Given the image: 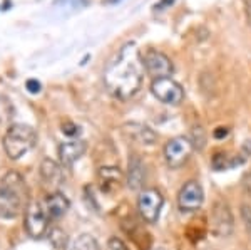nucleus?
I'll return each instance as SVG.
<instances>
[{
  "instance_id": "obj_1",
  "label": "nucleus",
  "mask_w": 251,
  "mask_h": 250,
  "mask_svg": "<svg viewBox=\"0 0 251 250\" xmlns=\"http://www.w3.org/2000/svg\"><path fill=\"white\" fill-rule=\"evenodd\" d=\"M143 57L134 42H127L107 62L104 69V84L107 91L119 101H127L139 91L143 84Z\"/></svg>"
},
{
  "instance_id": "obj_2",
  "label": "nucleus",
  "mask_w": 251,
  "mask_h": 250,
  "mask_svg": "<svg viewBox=\"0 0 251 250\" xmlns=\"http://www.w3.org/2000/svg\"><path fill=\"white\" fill-rule=\"evenodd\" d=\"M25 180L17 171H9L0 180V217L15 219L27 207Z\"/></svg>"
},
{
  "instance_id": "obj_3",
  "label": "nucleus",
  "mask_w": 251,
  "mask_h": 250,
  "mask_svg": "<svg viewBox=\"0 0 251 250\" xmlns=\"http://www.w3.org/2000/svg\"><path fill=\"white\" fill-rule=\"evenodd\" d=\"M37 133L29 124H12L3 136V150L10 160H19L34 150Z\"/></svg>"
},
{
  "instance_id": "obj_4",
  "label": "nucleus",
  "mask_w": 251,
  "mask_h": 250,
  "mask_svg": "<svg viewBox=\"0 0 251 250\" xmlns=\"http://www.w3.org/2000/svg\"><path fill=\"white\" fill-rule=\"evenodd\" d=\"M24 212H25V217H24L25 230L32 239H40L46 235L49 228V215L46 207L40 201H30Z\"/></svg>"
},
{
  "instance_id": "obj_5",
  "label": "nucleus",
  "mask_w": 251,
  "mask_h": 250,
  "mask_svg": "<svg viewBox=\"0 0 251 250\" xmlns=\"http://www.w3.org/2000/svg\"><path fill=\"white\" fill-rule=\"evenodd\" d=\"M151 92L157 101L169 106H177L184 99V89L179 83H176L173 78H157L152 79Z\"/></svg>"
},
{
  "instance_id": "obj_6",
  "label": "nucleus",
  "mask_w": 251,
  "mask_h": 250,
  "mask_svg": "<svg viewBox=\"0 0 251 250\" xmlns=\"http://www.w3.org/2000/svg\"><path fill=\"white\" fill-rule=\"evenodd\" d=\"M193 141L184 136H176L169 139L164 146V160L169 168H181L189 160L193 153Z\"/></svg>"
},
{
  "instance_id": "obj_7",
  "label": "nucleus",
  "mask_w": 251,
  "mask_h": 250,
  "mask_svg": "<svg viewBox=\"0 0 251 250\" xmlns=\"http://www.w3.org/2000/svg\"><path fill=\"white\" fill-rule=\"evenodd\" d=\"M163 205V195L154 188H148V190L141 192L139 200H137V210H139V215L143 217L146 223H156L159 220Z\"/></svg>"
},
{
  "instance_id": "obj_8",
  "label": "nucleus",
  "mask_w": 251,
  "mask_h": 250,
  "mask_svg": "<svg viewBox=\"0 0 251 250\" xmlns=\"http://www.w3.org/2000/svg\"><path fill=\"white\" fill-rule=\"evenodd\" d=\"M143 66L146 72L149 76H152L154 79L157 78H169L174 72L173 60L168 57L163 52L156 51V49H149L146 51L144 57H143Z\"/></svg>"
},
{
  "instance_id": "obj_9",
  "label": "nucleus",
  "mask_w": 251,
  "mask_h": 250,
  "mask_svg": "<svg viewBox=\"0 0 251 250\" xmlns=\"http://www.w3.org/2000/svg\"><path fill=\"white\" fill-rule=\"evenodd\" d=\"M204 201V192L198 181H188L179 190L177 195V207L183 213H191L201 208Z\"/></svg>"
},
{
  "instance_id": "obj_10",
  "label": "nucleus",
  "mask_w": 251,
  "mask_h": 250,
  "mask_svg": "<svg viewBox=\"0 0 251 250\" xmlns=\"http://www.w3.org/2000/svg\"><path fill=\"white\" fill-rule=\"evenodd\" d=\"M211 225H213V232L220 237H226L231 233L233 215L228 203H225V201H216L214 203L211 210Z\"/></svg>"
},
{
  "instance_id": "obj_11",
  "label": "nucleus",
  "mask_w": 251,
  "mask_h": 250,
  "mask_svg": "<svg viewBox=\"0 0 251 250\" xmlns=\"http://www.w3.org/2000/svg\"><path fill=\"white\" fill-rule=\"evenodd\" d=\"M87 144L82 139H71L66 143H60L59 146V160L60 165L64 168H71L72 165L77 160H80V156L86 153Z\"/></svg>"
},
{
  "instance_id": "obj_12",
  "label": "nucleus",
  "mask_w": 251,
  "mask_h": 250,
  "mask_svg": "<svg viewBox=\"0 0 251 250\" xmlns=\"http://www.w3.org/2000/svg\"><path fill=\"white\" fill-rule=\"evenodd\" d=\"M62 165L55 163L54 160L46 158L40 165V176L46 187H50L52 190L57 188L60 183L64 181V173H62Z\"/></svg>"
},
{
  "instance_id": "obj_13",
  "label": "nucleus",
  "mask_w": 251,
  "mask_h": 250,
  "mask_svg": "<svg viewBox=\"0 0 251 250\" xmlns=\"http://www.w3.org/2000/svg\"><path fill=\"white\" fill-rule=\"evenodd\" d=\"M69 207H71V201L60 192L49 193V196L46 198V210L49 219H60V217L67 213Z\"/></svg>"
},
{
  "instance_id": "obj_14",
  "label": "nucleus",
  "mask_w": 251,
  "mask_h": 250,
  "mask_svg": "<svg viewBox=\"0 0 251 250\" xmlns=\"http://www.w3.org/2000/svg\"><path fill=\"white\" fill-rule=\"evenodd\" d=\"M121 181H123V173L117 167H102L99 170V183L102 192L111 193L119 190Z\"/></svg>"
},
{
  "instance_id": "obj_15",
  "label": "nucleus",
  "mask_w": 251,
  "mask_h": 250,
  "mask_svg": "<svg viewBox=\"0 0 251 250\" xmlns=\"http://www.w3.org/2000/svg\"><path fill=\"white\" fill-rule=\"evenodd\" d=\"M146 180V170L139 156H131L129 160V171H127V185L131 190H139Z\"/></svg>"
},
{
  "instance_id": "obj_16",
  "label": "nucleus",
  "mask_w": 251,
  "mask_h": 250,
  "mask_svg": "<svg viewBox=\"0 0 251 250\" xmlns=\"http://www.w3.org/2000/svg\"><path fill=\"white\" fill-rule=\"evenodd\" d=\"M124 130L129 136H131V138L137 139L143 144H154V141H156L154 131H152L149 126H144V124L131 123V124H126Z\"/></svg>"
},
{
  "instance_id": "obj_17",
  "label": "nucleus",
  "mask_w": 251,
  "mask_h": 250,
  "mask_svg": "<svg viewBox=\"0 0 251 250\" xmlns=\"http://www.w3.org/2000/svg\"><path fill=\"white\" fill-rule=\"evenodd\" d=\"M213 168L218 171H223V170H229V168L236 167V165L243 163V160H238V158H233V156H228L226 153H216L213 156Z\"/></svg>"
},
{
  "instance_id": "obj_18",
  "label": "nucleus",
  "mask_w": 251,
  "mask_h": 250,
  "mask_svg": "<svg viewBox=\"0 0 251 250\" xmlns=\"http://www.w3.org/2000/svg\"><path fill=\"white\" fill-rule=\"evenodd\" d=\"M71 250H99V244H97V240L92 235L82 233V235H79L75 239Z\"/></svg>"
},
{
  "instance_id": "obj_19",
  "label": "nucleus",
  "mask_w": 251,
  "mask_h": 250,
  "mask_svg": "<svg viewBox=\"0 0 251 250\" xmlns=\"http://www.w3.org/2000/svg\"><path fill=\"white\" fill-rule=\"evenodd\" d=\"M14 118V108L10 101L3 96H0V124H5Z\"/></svg>"
},
{
  "instance_id": "obj_20",
  "label": "nucleus",
  "mask_w": 251,
  "mask_h": 250,
  "mask_svg": "<svg viewBox=\"0 0 251 250\" xmlns=\"http://www.w3.org/2000/svg\"><path fill=\"white\" fill-rule=\"evenodd\" d=\"M107 250H129V249L121 239H117V237H111L107 242Z\"/></svg>"
},
{
  "instance_id": "obj_21",
  "label": "nucleus",
  "mask_w": 251,
  "mask_h": 250,
  "mask_svg": "<svg viewBox=\"0 0 251 250\" xmlns=\"http://www.w3.org/2000/svg\"><path fill=\"white\" fill-rule=\"evenodd\" d=\"M62 133L67 136H75V135H79V126L71 123V121H66V123H62Z\"/></svg>"
},
{
  "instance_id": "obj_22",
  "label": "nucleus",
  "mask_w": 251,
  "mask_h": 250,
  "mask_svg": "<svg viewBox=\"0 0 251 250\" xmlns=\"http://www.w3.org/2000/svg\"><path fill=\"white\" fill-rule=\"evenodd\" d=\"M25 87L30 94H39V92L42 91V84H40L37 79H29L25 83Z\"/></svg>"
},
{
  "instance_id": "obj_23",
  "label": "nucleus",
  "mask_w": 251,
  "mask_h": 250,
  "mask_svg": "<svg viewBox=\"0 0 251 250\" xmlns=\"http://www.w3.org/2000/svg\"><path fill=\"white\" fill-rule=\"evenodd\" d=\"M176 0H159V2L154 5V10H164V9H169Z\"/></svg>"
},
{
  "instance_id": "obj_24",
  "label": "nucleus",
  "mask_w": 251,
  "mask_h": 250,
  "mask_svg": "<svg viewBox=\"0 0 251 250\" xmlns=\"http://www.w3.org/2000/svg\"><path fill=\"white\" fill-rule=\"evenodd\" d=\"M243 7H245V15H246V22L248 26H251V0H241Z\"/></svg>"
},
{
  "instance_id": "obj_25",
  "label": "nucleus",
  "mask_w": 251,
  "mask_h": 250,
  "mask_svg": "<svg viewBox=\"0 0 251 250\" xmlns=\"http://www.w3.org/2000/svg\"><path fill=\"white\" fill-rule=\"evenodd\" d=\"M243 217H245V222H246V227H248V232L251 233V210H250V208L245 207V210H243Z\"/></svg>"
},
{
  "instance_id": "obj_26",
  "label": "nucleus",
  "mask_w": 251,
  "mask_h": 250,
  "mask_svg": "<svg viewBox=\"0 0 251 250\" xmlns=\"http://www.w3.org/2000/svg\"><path fill=\"white\" fill-rule=\"evenodd\" d=\"M228 135V130H226V128H218L216 131H214V136H216V138H223V136H226Z\"/></svg>"
},
{
  "instance_id": "obj_27",
  "label": "nucleus",
  "mask_w": 251,
  "mask_h": 250,
  "mask_svg": "<svg viewBox=\"0 0 251 250\" xmlns=\"http://www.w3.org/2000/svg\"><path fill=\"white\" fill-rule=\"evenodd\" d=\"M243 150H245L246 155L251 156V139H246L245 141V144H243Z\"/></svg>"
},
{
  "instance_id": "obj_28",
  "label": "nucleus",
  "mask_w": 251,
  "mask_h": 250,
  "mask_svg": "<svg viewBox=\"0 0 251 250\" xmlns=\"http://www.w3.org/2000/svg\"><path fill=\"white\" fill-rule=\"evenodd\" d=\"M117 2H121V0H102V3H106V5H114Z\"/></svg>"
}]
</instances>
